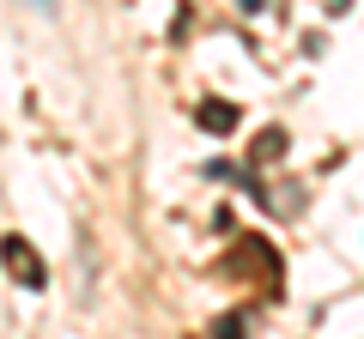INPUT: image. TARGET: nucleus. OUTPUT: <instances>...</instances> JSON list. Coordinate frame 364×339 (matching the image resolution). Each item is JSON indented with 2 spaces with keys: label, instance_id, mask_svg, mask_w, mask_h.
<instances>
[{
  "label": "nucleus",
  "instance_id": "nucleus-1",
  "mask_svg": "<svg viewBox=\"0 0 364 339\" xmlns=\"http://www.w3.org/2000/svg\"><path fill=\"white\" fill-rule=\"evenodd\" d=\"M0 267H6L25 291H43V285H49V267L37 261V248H31L25 236H0Z\"/></svg>",
  "mask_w": 364,
  "mask_h": 339
},
{
  "label": "nucleus",
  "instance_id": "nucleus-2",
  "mask_svg": "<svg viewBox=\"0 0 364 339\" xmlns=\"http://www.w3.org/2000/svg\"><path fill=\"white\" fill-rule=\"evenodd\" d=\"M195 121H200L207 133H231V128H237V109H231V104H219V97H207V104L195 109Z\"/></svg>",
  "mask_w": 364,
  "mask_h": 339
},
{
  "label": "nucleus",
  "instance_id": "nucleus-3",
  "mask_svg": "<svg viewBox=\"0 0 364 339\" xmlns=\"http://www.w3.org/2000/svg\"><path fill=\"white\" fill-rule=\"evenodd\" d=\"M213 339H249V321L243 315H219L213 321Z\"/></svg>",
  "mask_w": 364,
  "mask_h": 339
},
{
  "label": "nucleus",
  "instance_id": "nucleus-4",
  "mask_svg": "<svg viewBox=\"0 0 364 339\" xmlns=\"http://www.w3.org/2000/svg\"><path fill=\"white\" fill-rule=\"evenodd\" d=\"M279 152H286V133H279V128H267V133L255 140V157L267 164V157H279Z\"/></svg>",
  "mask_w": 364,
  "mask_h": 339
}]
</instances>
